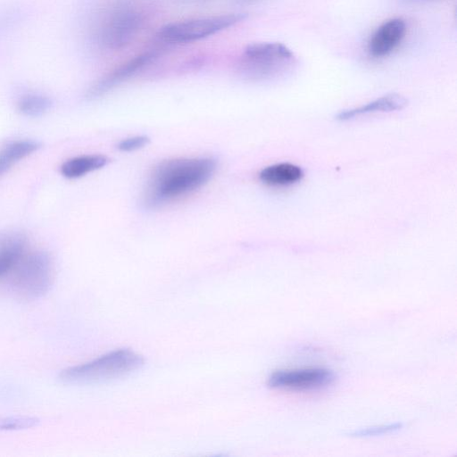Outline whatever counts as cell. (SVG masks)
Listing matches in <instances>:
<instances>
[{
    "instance_id": "30bf717a",
    "label": "cell",
    "mask_w": 457,
    "mask_h": 457,
    "mask_svg": "<svg viewBox=\"0 0 457 457\" xmlns=\"http://www.w3.org/2000/svg\"><path fill=\"white\" fill-rule=\"evenodd\" d=\"M406 105L407 100L403 96L395 93L387 94L364 105L353 109L345 110L337 116V119L342 121H345L362 115L400 111Z\"/></svg>"
},
{
    "instance_id": "7a4b0ae2",
    "label": "cell",
    "mask_w": 457,
    "mask_h": 457,
    "mask_svg": "<svg viewBox=\"0 0 457 457\" xmlns=\"http://www.w3.org/2000/svg\"><path fill=\"white\" fill-rule=\"evenodd\" d=\"M144 364L141 355L129 349H118L90 361L67 368L60 379L70 384L104 383L126 377Z\"/></svg>"
},
{
    "instance_id": "2e32d148",
    "label": "cell",
    "mask_w": 457,
    "mask_h": 457,
    "mask_svg": "<svg viewBox=\"0 0 457 457\" xmlns=\"http://www.w3.org/2000/svg\"><path fill=\"white\" fill-rule=\"evenodd\" d=\"M39 420L28 416H11L0 418V430H20L37 426Z\"/></svg>"
},
{
    "instance_id": "5bb4252c",
    "label": "cell",
    "mask_w": 457,
    "mask_h": 457,
    "mask_svg": "<svg viewBox=\"0 0 457 457\" xmlns=\"http://www.w3.org/2000/svg\"><path fill=\"white\" fill-rule=\"evenodd\" d=\"M39 147L38 142L28 139L17 140L4 146L0 150V176Z\"/></svg>"
},
{
    "instance_id": "8992f818",
    "label": "cell",
    "mask_w": 457,
    "mask_h": 457,
    "mask_svg": "<svg viewBox=\"0 0 457 457\" xmlns=\"http://www.w3.org/2000/svg\"><path fill=\"white\" fill-rule=\"evenodd\" d=\"M245 18V13H228L175 21L162 27L156 37L166 45L188 44L230 28Z\"/></svg>"
},
{
    "instance_id": "4fadbf2b",
    "label": "cell",
    "mask_w": 457,
    "mask_h": 457,
    "mask_svg": "<svg viewBox=\"0 0 457 457\" xmlns=\"http://www.w3.org/2000/svg\"><path fill=\"white\" fill-rule=\"evenodd\" d=\"M108 159L101 154H87L67 160L61 167V173L68 179H78L105 166Z\"/></svg>"
},
{
    "instance_id": "5b68a950",
    "label": "cell",
    "mask_w": 457,
    "mask_h": 457,
    "mask_svg": "<svg viewBox=\"0 0 457 457\" xmlns=\"http://www.w3.org/2000/svg\"><path fill=\"white\" fill-rule=\"evenodd\" d=\"M8 275L15 293L27 299L42 297L53 283L51 258L42 251L23 254Z\"/></svg>"
},
{
    "instance_id": "e0dca14e",
    "label": "cell",
    "mask_w": 457,
    "mask_h": 457,
    "mask_svg": "<svg viewBox=\"0 0 457 457\" xmlns=\"http://www.w3.org/2000/svg\"><path fill=\"white\" fill-rule=\"evenodd\" d=\"M402 422H395L387 425L372 426L364 428L355 429L347 435L352 437H369L377 436L397 431L403 428Z\"/></svg>"
},
{
    "instance_id": "277c9868",
    "label": "cell",
    "mask_w": 457,
    "mask_h": 457,
    "mask_svg": "<svg viewBox=\"0 0 457 457\" xmlns=\"http://www.w3.org/2000/svg\"><path fill=\"white\" fill-rule=\"evenodd\" d=\"M296 63L293 51L279 42L248 45L241 54L237 70L251 80L277 79L290 72Z\"/></svg>"
},
{
    "instance_id": "9a60e30c",
    "label": "cell",
    "mask_w": 457,
    "mask_h": 457,
    "mask_svg": "<svg viewBox=\"0 0 457 457\" xmlns=\"http://www.w3.org/2000/svg\"><path fill=\"white\" fill-rule=\"evenodd\" d=\"M52 100L41 94L22 96L17 104L18 111L28 117H37L46 113L52 107Z\"/></svg>"
},
{
    "instance_id": "ffe728a7",
    "label": "cell",
    "mask_w": 457,
    "mask_h": 457,
    "mask_svg": "<svg viewBox=\"0 0 457 457\" xmlns=\"http://www.w3.org/2000/svg\"><path fill=\"white\" fill-rule=\"evenodd\" d=\"M239 1H242L244 3H252V2H254L256 0H239Z\"/></svg>"
},
{
    "instance_id": "d6986e66",
    "label": "cell",
    "mask_w": 457,
    "mask_h": 457,
    "mask_svg": "<svg viewBox=\"0 0 457 457\" xmlns=\"http://www.w3.org/2000/svg\"><path fill=\"white\" fill-rule=\"evenodd\" d=\"M403 1L408 4H422V3H428V2H432V1H436V0H403Z\"/></svg>"
},
{
    "instance_id": "ac0fdd59",
    "label": "cell",
    "mask_w": 457,
    "mask_h": 457,
    "mask_svg": "<svg viewBox=\"0 0 457 457\" xmlns=\"http://www.w3.org/2000/svg\"><path fill=\"white\" fill-rule=\"evenodd\" d=\"M149 143L146 136H135L122 139L117 145L118 149L122 152H131L145 146Z\"/></svg>"
},
{
    "instance_id": "6da1fadb",
    "label": "cell",
    "mask_w": 457,
    "mask_h": 457,
    "mask_svg": "<svg viewBox=\"0 0 457 457\" xmlns=\"http://www.w3.org/2000/svg\"><path fill=\"white\" fill-rule=\"evenodd\" d=\"M216 170L209 157L163 161L153 170L144 195L147 208H157L206 184Z\"/></svg>"
},
{
    "instance_id": "52a82bcc",
    "label": "cell",
    "mask_w": 457,
    "mask_h": 457,
    "mask_svg": "<svg viewBox=\"0 0 457 457\" xmlns=\"http://www.w3.org/2000/svg\"><path fill=\"white\" fill-rule=\"evenodd\" d=\"M336 380V374L325 368L279 370L271 373L268 386L287 390H315L326 387Z\"/></svg>"
},
{
    "instance_id": "8fae6325",
    "label": "cell",
    "mask_w": 457,
    "mask_h": 457,
    "mask_svg": "<svg viewBox=\"0 0 457 457\" xmlns=\"http://www.w3.org/2000/svg\"><path fill=\"white\" fill-rule=\"evenodd\" d=\"M26 240L18 233L0 236V278L7 276L25 252Z\"/></svg>"
},
{
    "instance_id": "7c38bea8",
    "label": "cell",
    "mask_w": 457,
    "mask_h": 457,
    "mask_svg": "<svg viewBox=\"0 0 457 457\" xmlns=\"http://www.w3.org/2000/svg\"><path fill=\"white\" fill-rule=\"evenodd\" d=\"M303 171L301 167L289 162L276 163L262 169L259 173L260 180L272 187L293 185L302 179Z\"/></svg>"
},
{
    "instance_id": "ba28073f",
    "label": "cell",
    "mask_w": 457,
    "mask_h": 457,
    "mask_svg": "<svg viewBox=\"0 0 457 457\" xmlns=\"http://www.w3.org/2000/svg\"><path fill=\"white\" fill-rule=\"evenodd\" d=\"M161 50H145L115 67L99 79L87 92V98L98 97L143 70L158 58Z\"/></svg>"
},
{
    "instance_id": "9c48e42d",
    "label": "cell",
    "mask_w": 457,
    "mask_h": 457,
    "mask_svg": "<svg viewBox=\"0 0 457 457\" xmlns=\"http://www.w3.org/2000/svg\"><path fill=\"white\" fill-rule=\"evenodd\" d=\"M406 23L401 18H392L383 22L374 31L368 42V52L374 58L391 54L403 41Z\"/></svg>"
},
{
    "instance_id": "3957f363",
    "label": "cell",
    "mask_w": 457,
    "mask_h": 457,
    "mask_svg": "<svg viewBox=\"0 0 457 457\" xmlns=\"http://www.w3.org/2000/svg\"><path fill=\"white\" fill-rule=\"evenodd\" d=\"M145 12L136 0H115L105 11L97 29L98 43L108 50H120L138 35Z\"/></svg>"
}]
</instances>
